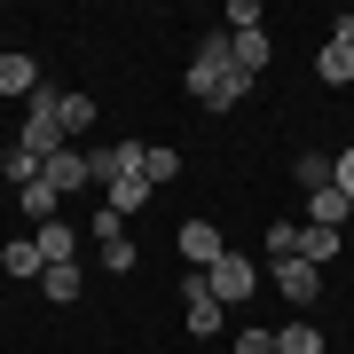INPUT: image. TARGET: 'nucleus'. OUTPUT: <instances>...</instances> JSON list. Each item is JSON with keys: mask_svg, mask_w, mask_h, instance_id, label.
<instances>
[{"mask_svg": "<svg viewBox=\"0 0 354 354\" xmlns=\"http://www.w3.org/2000/svg\"><path fill=\"white\" fill-rule=\"evenodd\" d=\"M189 95L205 102V111H236V102L252 95V79L236 71V39H228V24L197 39V55H189Z\"/></svg>", "mask_w": 354, "mask_h": 354, "instance_id": "1", "label": "nucleus"}, {"mask_svg": "<svg viewBox=\"0 0 354 354\" xmlns=\"http://www.w3.org/2000/svg\"><path fill=\"white\" fill-rule=\"evenodd\" d=\"M32 244H39V260H48V268H64L79 236H71V221H48V228H39V236H32Z\"/></svg>", "mask_w": 354, "mask_h": 354, "instance_id": "16", "label": "nucleus"}, {"mask_svg": "<svg viewBox=\"0 0 354 354\" xmlns=\"http://www.w3.org/2000/svg\"><path fill=\"white\" fill-rule=\"evenodd\" d=\"M102 205L127 221V213H142V205H150V181H118V189H102Z\"/></svg>", "mask_w": 354, "mask_h": 354, "instance_id": "21", "label": "nucleus"}, {"mask_svg": "<svg viewBox=\"0 0 354 354\" xmlns=\"http://www.w3.org/2000/svg\"><path fill=\"white\" fill-rule=\"evenodd\" d=\"M55 118H64V134H87V127H95V102H87V95H64V87H55Z\"/></svg>", "mask_w": 354, "mask_h": 354, "instance_id": "19", "label": "nucleus"}, {"mask_svg": "<svg viewBox=\"0 0 354 354\" xmlns=\"http://www.w3.org/2000/svg\"><path fill=\"white\" fill-rule=\"evenodd\" d=\"M330 39H339V48H354V8L339 16V24H330Z\"/></svg>", "mask_w": 354, "mask_h": 354, "instance_id": "29", "label": "nucleus"}, {"mask_svg": "<svg viewBox=\"0 0 354 354\" xmlns=\"http://www.w3.org/2000/svg\"><path fill=\"white\" fill-rule=\"evenodd\" d=\"M276 354H323V330H315V323H299V315H291V323L276 330Z\"/></svg>", "mask_w": 354, "mask_h": 354, "instance_id": "18", "label": "nucleus"}, {"mask_svg": "<svg viewBox=\"0 0 354 354\" xmlns=\"http://www.w3.org/2000/svg\"><path fill=\"white\" fill-rule=\"evenodd\" d=\"M95 181L118 189V181H150V142H111V150H87Z\"/></svg>", "mask_w": 354, "mask_h": 354, "instance_id": "4", "label": "nucleus"}, {"mask_svg": "<svg viewBox=\"0 0 354 354\" xmlns=\"http://www.w3.org/2000/svg\"><path fill=\"white\" fill-rule=\"evenodd\" d=\"M299 252V221H268V260H291Z\"/></svg>", "mask_w": 354, "mask_h": 354, "instance_id": "23", "label": "nucleus"}, {"mask_svg": "<svg viewBox=\"0 0 354 354\" xmlns=\"http://www.w3.org/2000/svg\"><path fill=\"white\" fill-rule=\"evenodd\" d=\"M299 260H307V268H330V260H339V228L299 221Z\"/></svg>", "mask_w": 354, "mask_h": 354, "instance_id": "9", "label": "nucleus"}, {"mask_svg": "<svg viewBox=\"0 0 354 354\" xmlns=\"http://www.w3.org/2000/svg\"><path fill=\"white\" fill-rule=\"evenodd\" d=\"M228 32H260V0H228Z\"/></svg>", "mask_w": 354, "mask_h": 354, "instance_id": "25", "label": "nucleus"}, {"mask_svg": "<svg viewBox=\"0 0 354 354\" xmlns=\"http://www.w3.org/2000/svg\"><path fill=\"white\" fill-rule=\"evenodd\" d=\"M39 299L71 307V299H79V268H71V260H64V268H48V276H39Z\"/></svg>", "mask_w": 354, "mask_h": 354, "instance_id": "20", "label": "nucleus"}, {"mask_svg": "<svg viewBox=\"0 0 354 354\" xmlns=\"http://www.w3.org/2000/svg\"><path fill=\"white\" fill-rule=\"evenodd\" d=\"M181 323H189V339H213V330L228 323V307L213 299V291H205V276H197V268L181 276Z\"/></svg>", "mask_w": 354, "mask_h": 354, "instance_id": "5", "label": "nucleus"}, {"mask_svg": "<svg viewBox=\"0 0 354 354\" xmlns=\"http://www.w3.org/2000/svg\"><path fill=\"white\" fill-rule=\"evenodd\" d=\"M174 174H181V150H158V142H150V189H165Z\"/></svg>", "mask_w": 354, "mask_h": 354, "instance_id": "24", "label": "nucleus"}, {"mask_svg": "<svg viewBox=\"0 0 354 354\" xmlns=\"http://www.w3.org/2000/svg\"><path fill=\"white\" fill-rule=\"evenodd\" d=\"M330 181H339V189L354 197V150H330Z\"/></svg>", "mask_w": 354, "mask_h": 354, "instance_id": "28", "label": "nucleus"}, {"mask_svg": "<svg viewBox=\"0 0 354 354\" xmlns=\"http://www.w3.org/2000/svg\"><path fill=\"white\" fill-rule=\"evenodd\" d=\"M346 213H354V197L339 189V181H330V189H315V197H307V221H323V228H346Z\"/></svg>", "mask_w": 354, "mask_h": 354, "instance_id": "12", "label": "nucleus"}, {"mask_svg": "<svg viewBox=\"0 0 354 354\" xmlns=\"http://www.w3.org/2000/svg\"><path fill=\"white\" fill-rule=\"evenodd\" d=\"M0 95H24V102L39 95V64H32V55H16V48L0 55Z\"/></svg>", "mask_w": 354, "mask_h": 354, "instance_id": "10", "label": "nucleus"}, {"mask_svg": "<svg viewBox=\"0 0 354 354\" xmlns=\"http://www.w3.org/2000/svg\"><path fill=\"white\" fill-rule=\"evenodd\" d=\"M16 150H32L39 165H48L55 150H71V134H64V118H55V87H39L24 102V134H16Z\"/></svg>", "mask_w": 354, "mask_h": 354, "instance_id": "2", "label": "nucleus"}, {"mask_svg": "<svg viewBox=\"0 0 354 354\" xmlns=\"http://www.w3.org/2000/svg\"><path fill=\"white\" fill-rule=\"evenodd\" d=\"M221 252H228V236H221V221H189V228H181V260H189L197 276H205V268H213Z\"/></svg>", "mask_w": 354, "mask_h": 354, "instance_id": "8", "label": "nucleus"}, {"mask_svg": "<svg viewBox=\"0 0 354 354\" xmlns=\"http://www.w3.org/2000/svg\"><path fill=\"white\" fill-rule=\"evenodd\" d=\"M315 79H323V87H354V48L323 39V55H315Z\"/></svg>", "mask_w": 354, "mask_h": 354, "instance_id": "11", "label": "nucleus"}, {"mask_svg": "<svg viewBox=\"0 0 354 354\" xmlns=\"http://www.w3.org/2000/svg\"><path fill=\"white\" fill-rule=\"evenodd\" d=\"M102 268H111V276H127V268H134V244L111 236V244H102Z\"/></svg>", "mask_w": 354, "mask_h": 354, "instance_id": "26", "label": "nucleus"}, {"mask_svg": "<svg viewBox=\"0 0 354 354\" xmlns=\"http://www.w3.org/2000/svg\"><path fill=\"white\" fill-rule=\"evenodd\" d=\"M39 181H48L55 197H71V189H87V181H95V165H87V150H55L48 165H39Z\"/></svg>", "mask_w": 354, "mask_h": 354, "instance_id": "7", "label": "nucleus"}, {"mask_svg": "<svg viewBox=\"0 0 354 354\" xmlns=\"http://www.w3.org/2000/svg\"><path fill=\"white\" fill-rule=\"evenodd\" d=\"M260 276H268V268H252V260L236 252V244H228V252H221L213 268H205V291H213L221 307H244V299L260 291Z\"/></svg>", "mask_w": 354, "mask_h": 354, "instance_id": "3", "label": "nucleus"}, {"mask_svg": "<svg viewBox=\"0 0 354 354\" xmlns=\"http://www.w3.org/2000/svg\"><path fill=\"white\" fill-rule=\"evenodd\" d=\"M268 283H276L291 307H315L323 299V268H307L299 252H291V260H268Z\"/></svg>", "mask_w": 354, "mask_h": 354, "instance_id": "6", "label": "nucleus"}, {"mask_svg": "<svg viewBox=\"0 0 354 354\" xmlns=\"http://www.w3.org/2000/svg\"><path fill=\"white\" fill-rule=\"evenodd\" d=\"M228 39H236V71H244V79H260V71H268V55H276V48H268V32H228Z\"/></svg>", "mask_w": 354, "mask_h": 354, "instance_id": "14", "label": "nucleus"}, {"mask_svg": "<svg viewBox=\"0 0 354 354\" xmlns=\"http://www.w3.org/2000/svg\"><path fill=\"white\" fill-rule=\"evenodd\" d=\"M291 181H299L307 197H315V189H330V150H299V158H291Z\"/></svg>", "mask_w": 354, "mask_h": 354, "instance_id": "13", "label": "nucleus"}, {"mask_svg": "<svg viewBox=\"0 0 354 354\" xmlns=\"http://www.w3.org/2000/svg\"><path fill=\"white\" fill-rule=\"evenodd\" d=\"M236 354H276V330H236Z\"/></svg>", "mask_w": 354, "mask_h": 354, "instance_id": "27", "label": "nucleus"}, {"mask_svg": "<svg viewBox=\"0 0 354 354\" xmlns=\"http://www.w3.org/2000/svg\"><path fill=\"white\" fill-rule=\"evenodd\" d=\"M16 213H32L39 228H48L55 213H64V197H55V189H48V181H32V189H16Z\"/></svg>", "mask_w": 354, "mask_h": 354, "instance_id": "15", "label": "nucleus"}, {"mask_svg": "<svg viewBox=\"0 0 354 354\" xmlns=\"http://www.w3.org/2000/svg\"><path fill=\"white\" fill-rule=\"evenodd\" d=\"M0 174H8L16 189H32V181H39V158L32 150H0Z\"/></svg>", "mask_w": 354, "mask_h": 354, "instance_id": "22", "label": "nucleus"}, {"mask_svg": "<svg viewBox=\"0 0 354 354\" xmlns=\"http://www.w3.org/2000/svg\"><path fill=\"white\" fill-rule=\"evenodd\" d=\"M0 268H8V276H32V283L48 276V260H39V244H32V236H16L8 252H0Z\"/></svg>", "mask_w": 354, "mask_h": 354, "instance_id": "17", "label": "nucleus"}]
</instances>
